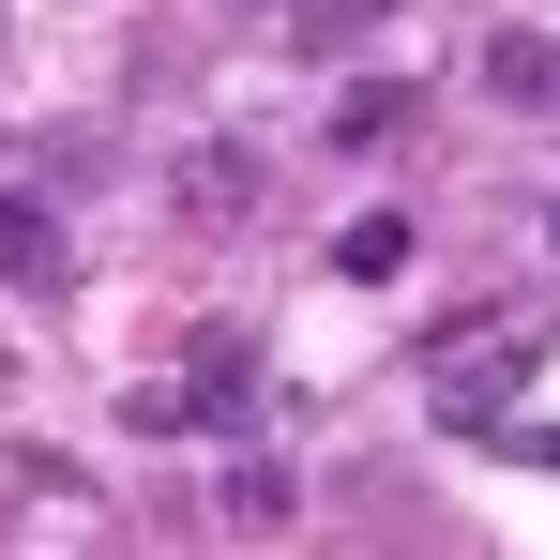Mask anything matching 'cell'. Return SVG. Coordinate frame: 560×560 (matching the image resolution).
Masks as SVG:
<instances>
[{
  "label": "cell",
  "instance_id": "cell-5",
  "mask_svg": "<svg viewBox=\"0 0 560 560\" xmlns=\"http://www.w3.org/2000/svg\"><path fill=\"white\" fill-rule=\"evenodd\" d=\"M61 273H77V243H61V197H15V167H0V288H31V303H46Z\"/></svg>",
  "mask_w": 560,
  "mask_h": 560
},
{
  "label": "cell",
  "instance_id": "cell-1",
  "mask_svg": "<svg viewBox=\"0 0 560 560\" xmlns=\"http://www.w3.org/2000/svg\"><path fill=\"white\" fill-rule=\"evenodd\" d=\"M409 378H424V424H440V440H500L515 394L546 378V318H515V303H455V318H424Z\"/></svg>",
  "mask_w": 560,
  "mask_h": 560
},
{
  "label": "cell",
  "instance_id": "cell-2",
  "mask_svg": "<svg viewBox=\"0 0 560 560\" xmlns=\"http://www.w3.org/2000/svg\"><path fill=\"white\" fill-rule=\"evenodd\" d=\"M243 409H258V334H197L167 378H137V394H121V424H137V440H197V424H243Z\"/></svg>",
  "mask_w": 560,
  "mask_h": 560
},
{
  "label": "cell",
  "instance_id": "cell-10",
  "mask_svg": "<svg viewBox=\"0 0 560 560\" xmlns=\"http://www.w3.org/2000/svg\"><path fill=\"white\" fill-rule=\"evenodd\" d=\"M228 15H273V0H228Z\"/></svg>",
  "mask_w": 560,
  "mask_h": 560
},
{
  "label": "cell",
  "instance_id": "cell-8",
  "mask_svg": "<svg viewBox=\"0 0 560 560\" xmlns=\"http://www.w3.org/2000/svg\"><path fill=\"white\" fill-rule=\"evenodd\" d=\"M378 15H394V0H273V31H288V46H318V61H334V46H364Z\"/></svg>",
  "mask_w": 560,
  "mask_h": 560
},
{
  "label": "cell",
  "instance_id": "cell-4",
  "mask_svg": "<svg viewBox=\"0 0 560 560\" xmlns=\"http://www.w3.org/2000/svg\"><path fill=\"white\" fill-rule=\"evenodd\" d=\"M469 77H485V106H515V121H560V31H485L469 46Z\"/></svg>",
  "mask_w": 560,
  "mask_h": 560
},
{
  "label": "cell",
  "instance_id": "cell-3",
  "mask_svg": "<svg viewBox=\"0 0 560 560\" xmlns=\"http://www.w3.org/2000/svg\"><path fill=\"white\" fill-rule=\"evenodd\" d=\"M258 197H273V167L243 137H183V167H167V212L183 228H258Z\"/></svg>",
  "mask_w": 560,
  "mask_h": 560
},
{
  "label": "cell",
  "instance_id": "cell-9",
  "mask_svg": "<svg viewBox=\"0 0 560 560\" xmlns=\"http://www.w3.org/2000/svg\"><path fill=\"white\" fill-rule=\"evenodd\" d=\"M394 121H409V77H349V92H334V137H349V152H378Z\"/></svg>",
  "mask_w": 560,
  "mask_h": 560
},
{
  "label": "cell",
  "instance_id": "cell-6",
  "mask_svg": "<svg viewBox=\"0 0 560 560\" xmlns=\"http://www.w3.org/2000/svg\"><path fill=\"white\" fill-rule=\"evenodd\" d=\"M212 515H228V530H288V515H303V469H288V455H228Z\"/></svg>",
  "mask_w": 560,
  "mask_h": 560
},
{
  "label": "cell",
  "instance_id": "cell-7",
  "mask_svg": "<svg viewBox=\"0 0 560 560\" xmlns=\"http://www.w3.org/2000/svg\"><path fill=\"white\" fill-rule=\"evenodd\" d=\"M334 273H349V288H394V273H409V212H349V228H334Z\"/></svg>",
  "mask_w": 560,
  "mask_h": 560
}]
</instances>
